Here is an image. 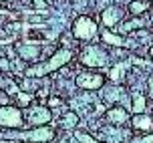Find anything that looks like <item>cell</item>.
I'll return each mask as SVG.
<instances>
[{"mask_svg": "<svg viewBox=\"0 0 153 143\" xmlns=\"http://www.w3.org/2000/svg\"><path fill=\"white\" fill-rule=\"evenodd\" d=\"M6 2H14V0H6Z\"/></svg>", "mask_w": 153, "mask_h": 143, "instance_id": "cell-26", "label": "cell"}, {"mask_svg": "<svg viewBox=\"0 0 153 143\" xmlns=\"http://www.w3.org/2000/svg\"><path fill=\"white\" fill-rule=\"evenodd\" d=\"M16 51H18V57L22 60H38L40 57H42V48L36 45V42H18L16 45Z\"/></svg>", "mask_w": 153, "mask_h": 143, "instance_id": "cell-7", "label": "cell"}, {"mask_svg": "<svg viewBox=\"0 0 153 143\" xmlns=\"http://www.w3.org/2000/svg\"><path fill=\"white\" fill-rule=\"evenodd\" d=\"M48 121H51V109L48 107H32L30 109V115H28V123L30 125L45 127Z\"/></svg>", "mask_w": 153, "mask_h": 143, "instance_id": "cell-8", "label": "cell"}, {"mask_svg": "<svg viewBox=\"0 0 153 143\" xmlns=\"http://www.w3.org/2000/svg\"><path fill=\"white\" fill-rule=\"evenodd\" d=\"M105 117H107V121L113 123V125H123V123L129 121V115H127V111H125L121 105H113L111 109H107Z\"/></svg>", "mask_w": 153, "mask_h": 143, "instance_id": "cell-10", "label": "cell"}, {"mask_svg": "<svg viewBox=\"0 0 153 143\" xmlns=\"http://www.w3.org/2000/svg\"><path fill=\"white\" fill-rule=\"evenodd\" d=\"M101 40L107 42V45H115V46H129V42L125 38H121L119 34H113L111 30H103L101 32Z\"/></svg>", "mask_w": 153, "mask_h": 143, "instance_id": "cell-13", "label": "cell"}, {"mask_svg": "<svg viewBox=\"0 0 153 143\" xmlns=\"http://www.w3.org/2000/svg\"><path fill=\"white\" fill-rule=\"evenodd\" d=\"M131 125H133V129L135 131H139V133H153V117L151 115H135L133 119H131Z\"/></svg>", "mask_w": 153, "mask_h": 143, "instance_id": "cell-9", "label": "cell"}, {"mask_svg": "<svg viewBox=\"0 0 153 143\" xmlns=\"http://www.w3.org/2000/svg\"><path fill=\"white\" fill-rule=\"evenodd\" d=\"M24 125V117L22 111L14 105L8 107H0V127L6 129H20Z\"/></svg>", "mask_w": 153, "mask_h": 143, "instance_id": "cell-4", "label": "cell"}, {"mask_svg": "<svg viewBox=\"0 0 153 143\" xmlns=\"http://www.w3.org/2000/svg\"><path fill=\"white\" fill-rule=\"evenodd\" d=\"M143 24H145V18H143V16H137V18H133L131 22H125L121 28L123 30H133V28H137V26H143Z\"/></svg>", "mask_w": 153, "mask_h": 143, "instance_id": "cell-18", "label": "cell"}, {"mask_svg": "<svg viewBox=\"0 0 153 143\" xmlns=\"http://www.w3.org/2000/svg\"><path fill=\"white\" fill-rule=\"evenodd\" d=\"M8 14V10H6V8H2V6H0V16H6Z\"/></svg>", "mask_w": 153, "mask_h": 143, "instance_id": "cell-23", "label": "cell"}, {"mask_svg": "<svg viewBox=\"0 0 153 143\" xmlns=\"http://www.w3.org/2000/svg\"><path fill=\"white\" fill-rule=\"evenodd\" d=\"M62 105V99L61 97H51L48 101H46V107L48 109H53V107H61Z\"/></svg>", "mask_w": 153, "mask_h": 143, "instance_id": "cell-20", "label": "cell"}, {"mask_svg": "<svg viewBox=\"0 0 153 143\" xmlns=\"http://www.w3.org/2000/svg\"><path fill=\"white\" fill-rule=\"evenodd\" d=\"M76 121H79L76 113H67L65 117H62V127L65 129H73L76 125Z\"/></svg>", "mask_w": 153, "mask_h": 143, "instance_id": "cell-17", "label": "cell"}, {"mask_svg": "<svg viewBox=\"0 0 153 143\" xmlns=\"http://www.w3.org/2000/svg\"><path fill=\"white\" fill-rule=\"evenodd\" d=\"M79 59L85 67H91V69H101V67H107L109 57L103 48H97V46H89L85 48L83 53L79 54Z\"/></svg>", "mask_w": 153, "mask_h": 143, "instance_id": "cell-3", "label": "cell"}, {"mask_svg": "<svg viewBox=\"0 0 153 143\" xmlns=\"http://www.w3.org/2000/svg\"><path fill=\"white\" fill-rule=\"evenodd\" d=\"M99 32V26L93 20L91 16H79L75 22H73V34L76 40H93Z\"/></svg>", "mask_w": 153, "mask_h": 143, "instance_id": "cell-2", "label": "cell"}, {"mask_svg": "<svg viewBox=\"0 0 153 143\" xmlns=\"http://www.w3.org/2000/svg\"><path fill=\"white\" fill-rule=\"evenodd\" d=\"M149 18H151V24H153V6H151V14H149Z\"/></svg>", "mask_w": 153, "mask_h": 143, "instance_id": "cell-25", "label": "cell"}, {"mask_svg": "<svg viewBox=\"0 0 153 143\" xmlns=\"http://www.w3.org/2000/svg\"><path fill=\"white\" fill-rule=\"evenodd\" d=\"M145 109H147V101L143 95H139V93H135L133 95V113L135 115H141V113H145Z\"/></svg>", "mask_w": 153, "mask_h": 143, "instance_id": "cell-15", "label": "cell"}, {"mask_svg": "<svg viewBox=\"0 0 153 143\" xmlns=\"http://www.w3.org/2000/svg\"><path fill=\"white\" fill-rule=\"evenodd\" d=\"M76 87L79 89H85V91H97L103 87L105 83V77L97 73V71H81L79 75H76Z\"/></svg>", "mask_w": 153, "mask_h": 143, "instance_id": "cell-5", "label": "cell"}, {"mask_svg": "<svg viewBox=\"0 0 153 143\" xmlns=\"http://www.w3.org/2000/svg\"><path fill=\"white\" fill-rule=\"evenodd\" d=\"M147 53H149V57L153 59V46H149V51H147Z\"/></svg>", "mask_w": 153, "mask_h": 143, "instance_id": "cell-24", "label": "cell"}, {"mask_svg": "<svg viewBox=\"0 0 153 143\" xmlns=\"http://www.w3.org/2000/svg\"><path fill=\"white\" fill-rule=\"evenodd\" d=\"M18 137H20V139H26V141H32V143H48L54 137V129L45 125V127L32 129L28 133H18Z\"/></svg>", "mask_w": 153, "mask_h": 143, "instance_id": "cell-6", "label": "cell"}, {"mask_svg": "<svg viewBox=\"0 0 153 143\" xmlns=\"http://www.w3.org/2000/svg\"><path fill=\"white\" fill-rule=\"evenodd\" d=\"M147 89H149V99L153 101V77L149 79V83H147Z\"/></svg>", "mask_w": 153, "mask_h": 143, "instance_id": "cell-22", "label": "cell"}, {"mask_svg": "<svg viewBox=\"0 0 153 143\" xmlns=\"http://www.w3.org/2000/svg\"><path fill=\"white\" fill-rule=\"evenodd\" d=\"M8 105H10V97H8L6 91L0 89V107H8Z\"/></svg>", "mask_w": 153, "mask_h": 143, "instance_id": "cell-21", "label": "cell"}, {"mask_svg": "<svg viewBox=\"0 0 153 143\" xmlns=\"http://www.w3.org/2000/svg\"><path fill=\"white\" fill-rule=\"evenodd\" d=\"M71 59H73V48H69V46L59 48V51H54V54L48 60H45L42 65L28 67L26 69V75L28 77H45V75H51V73H56L61 67H65L67 63H71Z\"/></svg>", "mask_w": 153, "mask_h": 143, "instance_id": "cell-1", "label": "cell"}, {"mask_svg": "<svg viewBox=\"0 0 153 143\" xmlns=\"http://www.w3.org/2000/svg\"><path fill=\"white\" fill-rule=\"evenodd\" d=\"M147 8H149V2L147 0H133V2H129V12L135 14V16H141Z\"/></svg>", "mask_w": 153, "mask_h": 143, "instance_id": "cell-16", "label": "cell"}, {"mask_svg": "<svg viewBox=\"0 0 153 143\" xmlns=\"http://www.w3.org/2000/svg\"><path fill=\"white\" fill-rule=\"evenodd\" d=\"M32 101H34V95H32V93H24V91H18V93H16V107H18V109L30 107Z\"/></svg>", "mask_w": 153, "mask_h": 143, "instance_id": "cell-14", "label": "cell"}, {"mask_svg": "<svg viewBox=\"0 0 153 143\" xmlns=\"http://www.w3.org/2000/svg\"><path fill=\"white\" fill-rule=\"evenodd\" d=\"M131 65H127V63H121V65H115L111 71H109V77H111V81H113V85H121L123 79H125V73L129 71Z\"/></svg>", "mask_w": 153, "mask_h": 143, "instance_id": "cell-12", "label": "cell"}, {"mask_svg": "<svg viewBox=\"0 0 153 143\" xmlns=\"http://www.w3.org/2000/svg\"><path fill=\"white\" fill-rule=\"evenodd\" d=\"M123 16V8L119 6H109L103 10V14H101V18H103V24L107 26V28H111V26H115V24L121 20Z\"/></svg>", "mask_w": 153, "mask_h": 143, "instance_id": "cell-11", "label": "cell"}, {"mask_svg": "<svg viewBox=\"0 0 153 143\" xmlns=\"http://www.w3.org/2000/svg\"><path fill=\"white\" fill-rule=\"evenodd\" d=\"M75 135L81 143H101V141H97V139H93V137L89 135V133H85V131H76Z\"/></svg>", "mask_w": 153, "mask_h": 143, "instance_id": "cell-19", "label": "cell"}]
</instances>
